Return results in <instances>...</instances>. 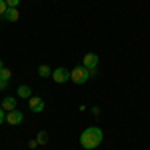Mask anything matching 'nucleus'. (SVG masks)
I'll return each mask as SVG.
<instances>
[{
    "mask_svg": "<svg viewBox=\"0 0 150 150\" xmlns=\"http://www.w3.org/2000/svg\"><path fill=\"white\" fill-rule=\"evenodd\" d=\"M102 140H104V132H102V128H98V126H88L84 132L80 134V146L84 150H94V148H98L100 144H102Z\"/></svg>",
    "mask_w": 150,
    "mask_h": 150,
    "instance_id": "1",
    "label": "nucleus"
},
{
    "mask_svg": "<svg viewBox=\"0 0 150 150\" xmlns=\"http://www.w3.org/2000/svg\"><path fill=\"white\" fill-rule=\"evenodd\" d=\"M88 78H90V72H88L86 66H82V64L70 70V80L74 82V84H84Z\"/></svg>",
    "mask_w": 150,
    "mask_h": 150,
    "instance_id": "2",
    "label": "nucleus"
},
{
    "mask_svg": "<svg viewBox=\"0 0 150 150\" xmlns=\"http://www.w3.org/2000/svg\"><path fill=\"white\" fill-rule=\"evenodd\" d=\"M24 122V114L18 110V108H14L10 112H6V124H10V126H18V124H22Z\"/></svg>",
    "mask_w": 150,
    "mask_h": 150,
    "instance_id": "3",
    "label": "nucleus"
},
{
    "mask_svg": "<svg viewBox=\"0 0 150 150\" xmlns=\"http://www.w3.org/2000/svg\"><path fill=\"white\" fill-rule=\"evenodd\" d=\"M52 78H54V82H58V84H64V82L70 80V70L66 68H54L52 70Z\"/></svg>",
    "mask_w": 150,
    "mask_h": 150,
    "instance_id": "4",
    "label": "nucleus"
},
{
    "mask_svg": "<svg viewBox=\"0 0 150 150\" xmlns=\"http://www.w3.org/2000/svg\"><path fill=\"white\" fill-rule=\"evenodd\" d=\"M98 54L96 52H88V54H84V58H82V66H86L88 70H94L96 66H98Z\"/></svg>",
    "mask_w": 150,
    "mask_h": 150,
    "instance_id": "5",
    "label": "nucleus"
},
{
    "mask_svg": "<svg viewBox=\"0 0 150 150\" xmlns=\"http://www.w3.org/2000/svg\"><path fill=\"white\" fill-rule=\"evenodd\" d=\"M28 106H30L32 112L40 114V112L44 110V100H42L40 96H30V98H28Z\"/></svg>",
    "mask_w": 150,
    "mask_h": 150,
    "instance_id": "6",
    "label": "nucleus"
},
{
    "mask_svg": "<svg viewBox=\"0 0 150 150\" xmlns=\"http://www.w3.org/2000/svg\"><path fill=\"white\" fill-rule=\"evenodd\" d=\"M18 18H20V12H18V8H8V10L0 16V20H6V22H16Z\"/></svg>",
    "mask_w": 150,
    "mask_h": 150,
    "instance_id": "7",
    "label": "nucleus"
},
{
    "mask_svg": "<svg viewBox=\"0 0 150 150\" xmlns=\"http://www.w3.org/2000/svg\"><path fill=\"white\" fill-rule=\"evenodd\" d=\"M16 96H18V98H26V100H28V98L32 96V88H30L28 84H20V86L16 88Z\"/></svg>",
    "mask_w": 150,
    "mask_h": 150,
    "instance_id": "8",
    "label": "nucleus"
},
{
    "mask_svg": "<svg viewBox=\"0 0 150 150\" xmlns=\"http://www.w3.org/2000/svg\"><path fill=\"white\" fill-rule=\"evenodd\" d=\"M0 106H2V108H6V112H10V110L16 108V98H14V96H6V98L0 102Z\"/></svg>",
    "mask_w": 150,
    "mask_h": 150,
    "instance_id": "9",
    "label": "nucleus"
},
{
    "mask_svg": "<svg viewBox=\"0 0 150 150\" xmlns=\"http://www.w3.org/2000/svg\"><path fill=\"white\" fill-rule=\"evenodd\" d=\"M38 76H40V78H52V68L46 66V64L38 66Z\"/></svg>",
    "mask_w": 150,
    "mask_h": 150,
    "instance_id": "10",
    "label": "nucleus"
},
{
    "mask_svg": "<svg viewBox=\"0 0 150 150\" xmlns=\"http://www.w3.org/2000/svg\"><path fill=\"white\" fill-rule=\"evenodd\" d=\"M36 140H38V144H46V142H48V134L44 132V130H40L38 136H36Z\"/></svg>",
    "mask_w": 150,
    "mask_h": 150,
    "instance_id": "11",
    "label": "nucleus"
},
{
    "mask_svg": "<svg viewBox=\"0 0 150 150\" xmlns=\"http://www.w3.org/2000/svg\"><path fill=\"white\" fill-rule=\"evenodd\" d=\"M10 76H12V72H10L8 68H2V70H0V78H2L4 82H8V80H10Z\"/></svg>",
    "mask_w": 150,
    "mask_h": 150,
    "instance_id": "12",
    "label": "nucleus"
},
{
    "mask_svg": "<svg viewBox=\"0 0 150 150\" xmlns=\"http://www.w3.org/2000/svg\"><path fill=\"white\" fill-rule=\"evenodd\" d=\"M8 10V4H6V0H0V16L4 14V12Z\"/></svg>",
    "mask_w": 150,
    "mask_h": 150,
    "instance_id": "13",
    "label": "nucleus"
},
{
    "mask_svg": "<svg viewBox=\"0 0 150 150\" xmlns=\"http://www.w3.org/2000/svg\"><path fill=\"white\" fill-rule=\"evenodd\" d=\"M6 4H8V8H18L20 0H6Z\"/></svg>",
    "mask_w": 150,
    "mask_h": 150,
    "instance_id": "14",
    "label": "nucleus"
},
{
    "mask_svg": "<svg viewBox=\"0 0 150 150\" xmlns=\"http://www.w3.org/2000/svg\"><path fill=\"white\" fill-rule=\"evenodd\" d=\"M4 122H6V110L0 106V124H4Z\"/></svg>",
    "mask_w": 150,
    "mask_h": 150,
    "instance_id": "15",
    "label": "nucleus"
},
{
    "mask_svg": "<svg viewBox=\"0 0 150 150\" xmlns=\"http://www.w3.org/2000/svg\"><path fill=\"white\" fill-rule=\"evenodd\" d=\"M36 146H38V140H30L28 142V148H36Z\"/></svg>",
    "mask_w": 150,
    "mask_h": 150,
    "instance_id": "16",
    "label": "nucleus"
},
{
    "mask_svg": "<svg viewBox=\"0 0 150 150\" xmlns=\"http://www.w3.org/2000/svg\"><path fill=\"white\" fill-rule=\"evenodd\" d=\"M6 86H8V82H4V80H2V78H0V92H2V90H4Z\"/></svg>",
    "mask_w": 150,
    "mask_h": 150,
    "instance_id": "17",
    "label": "nucleus"
},
{
    "mask_svg": "<svg viewBox=\"0 0 150 150\" xmlns=\"http://www.w3.org/2000/svg\"><path fill=\"white\" fill-rule=\"evenodd\" d=\"M2 68H4V64H2V60H0V70H2Z\"/></svg>",
    "mask_w": 150,
    "mask_h": 150,
    "instance_id": "18",
    "label": "nucleus"
}]
</instances>
